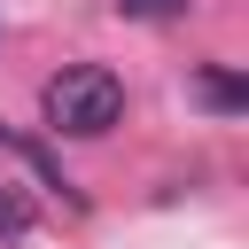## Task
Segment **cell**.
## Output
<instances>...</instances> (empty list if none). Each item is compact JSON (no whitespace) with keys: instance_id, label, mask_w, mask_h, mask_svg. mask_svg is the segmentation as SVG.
<instances>
[{"instance_id":"obj_3","label":"cell","mask_w":249,"mask_h":249,"mask_svg":"<svg viewBox=\"0 0 249 249\" xmlns=\"http://www.w3.org/2000/svg\"><path fill=\"white\" fill-rule=\"evenodd\" d=\"M23 233H31V195H23L16 179H0V249L23 241Z\"/></svg>"},{"instance_id":"obj_4","label":"cell","mask_w":249,"mask_h":249,"mask_svg":"<svg viewBox=\"0 0 249 249\" xmlns=\"http://www.w3.org/2000/svg\"><path fill=\"white\" fill-rule=\"evenodd\" d=\"M195 0H117V16H132V23H163V16H187Z\"/></svg>"},{"instance_id":"obj_1","label":"cell","mask_w":249,"mask_h":249,"mask_svg":"<svg viewBox=\"0 0 249 249\" xmlns=\"http://www.w3.org/2000/svg\"><path fill=\"white\" fill-rule=\"evenodd\" d=\"M39 117L47 132L62 140H101L117 117H124V78L109 62H62L47 86H39Z\"/></svg>"},{"instance_id":"obj_2","label":"cell","mask_w":249,"mask_h":249,"mask_svg":"<svg viewBox=\"0 0 249 249\" xmlns=\"http://www.w3.org/2000/svg\"><path fill=\"white\" fill-rule=\"evenodd\" d=\"M195 101L218 109V117H233V109H249V86H241L233 70H202V78H195Z\"/></svg>"}]
</instances>
